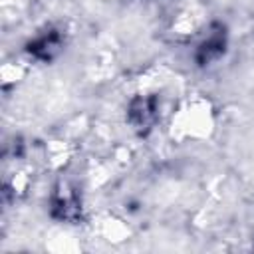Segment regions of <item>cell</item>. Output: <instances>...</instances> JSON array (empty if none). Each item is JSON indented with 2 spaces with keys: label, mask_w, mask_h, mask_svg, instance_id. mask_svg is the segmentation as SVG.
<instances>
[{
  "label": "cell",
  "mask_w": 254,
  "mask_h": 254,
  "mask_svg": "<svg viewBox=\"0 0 254 254\" xmlns=\"http://www.w3.org/2000/svg\"><path fill=\"white\" fill-rule=\"evenodd\" d=\"M60 48V40L56 38V34H50L48 38L44 36V38H40L38 42H34L32 46H30V52H34V54H38V56H42V58H52V52L54 50H58Z\"/></svg>",
  "instance_id": "6da1fadb"
},
{
  "label": "cell",
  "mask_w": 254,
  "mask_h": 254,
  "mask_svg": "<svg viewBox=\"0 0 254 254\" xmlns=\"http://www.w3.org/2000/svg\"><path fill=\"white\" fill-rule=\"evenodd\" d=\"M222 52H224V42H222L220 38H216V36H214V38H210L208 42H204V44H202L198 60H200L202 64H206V62H210V60L218 58Z\"/></svg>",
  "instance_id": "7a4b0ae2"
}]
</instances>
